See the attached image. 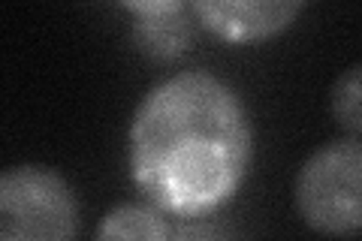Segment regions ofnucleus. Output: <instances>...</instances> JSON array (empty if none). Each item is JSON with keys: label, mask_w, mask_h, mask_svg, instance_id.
Wrapping results in <instances>:
<instances>
[{"label": "nucleus", "mask_w": 362, "mask_h": 241, "mask_svg": "<svg viewBox=\"0 0 362 241\" xmlns=\"http://www.w3.org/2000/svg\"><path fill=\"white\" fill-rule=\"evenodd\" d=\"M82 205L61 172L25 163L0 169V241H70Z\"/></svg>", "instance_id": "nucleus-3"}, {"label": "nucleus", "mask_w": 362, "mask_h": 241, "mask_svg": "<svg viewBox=\"0 0 362 241\" xmlns=\"http://www.w3.org/2000/svg\"><path fill=\"white\" fill-rule=\"evenodd\" d=\"M118 4L136 18H154V16H169V13L187 9V0H118Z\"/></svg>", "instance_id": "nucleus-8"}, {"label": "nucleus", "mask_w": 362, "mask_h": 241, "mask_svg": "<svg viewBox=\"0 0 362 241\" xmlns=\"http://www.w3.org/2000/svg\"><path fill=\"white\" fill-rule=\"evenodd\" d=\"M127 163L133 184L157 211L185 221L214 214L251 172V112L206 70L169 76L133 112Z\"/></svg>", "instance_id": "nucleus-1"}, {"label": "nucleus", "mask_w": 362, "mask_h": 241, "mask_svg": "<svg viewBox=\"0 0 362 241\" xmlns=\"http://www.w3.org/2000/svg\"><path fill=\"white\" fill-rule=\"evenodd\" d=\"M308 0H187L197 25L230 45H257L281 37Z\"/></svg>", "instance_id": "nucleus-4"}, {"label": "nucleus", "mask_w": 362, "mask_h": 241, "mask_svg": "<svg viewBox=\"0 0 362 241\" xmlns=\"http://www.w3.org/2000/svg\"><path fill=\"white\" fill-rule=\"evenodd\" d=\"M293 193L308 229L332 238H354L362 226L359 136H344L317 148L302 163Z\"/></svg>", "instance_id": "nucleus-2"}, {"label": "nucleus", "mask_w": 362, "mask_h": 241, "mask_svg": "<svg viewBox=\"0 0 362 241\" xmlns=\"http://www.w3.org/2000/svg\"><path fill=\"white\" fill-rule=\"evenodd\" d=\"M133 40L145 54L160 57V61L181 54L185 45L190 42V25H187L185 9L169 16H154V18H136Z\"/></svg>", "instance_id": "nucleus-6"}, {"label": "nucleus", "mask_w": 362, "mask_h": 241, "mask_svg": "<svg viewBox=\"0 0 362 241\" xmlns=\"http://www.w3.org/2000/svg\"><path fill=\"white\" fill-rule=\"evenodd\" d=\"M359 64H354L350 70L338 78L332 88V114L338 124L347 130V136H359L362 133V90H359Z\"/></svg>", "instance_id": "nucleus-7"}, {"label": "nucleus", "mask_w": 362, "mask_h": 241, "mask_svg": "<svg viewBox=\"0 0 362 241\" xmlns=\"http://www.w3.org/2000/svg\"><path fill=\"white\" fill-rule=\"evenodd\" d=\"M173 235V229L163 221V211H157L154 205H115L103 223L97 229L100 241H118V238H136V241H163Z\"/></svg>", "instance_id": "nucleus-5"}]
</instances>
